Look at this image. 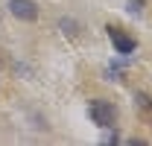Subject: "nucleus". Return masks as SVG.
I'll list each match as a JSON object with an SVG mask.
<instances>
[{"label": "nucleus", "instance_id": "1", "mask_svg": "<svg viewBox=\"0 0 152 146\" xmlns=\"http://www.w3.org/2000/svg\"><path fill=\"white\" fill-rule=\"evenodd\" d=\"M88 114H91V120L99 128H111L114 120H117V108H114L111 102H105V99H94L88 105Z\"/></svg>", "mask_w": 152, "mask_h": 146}, {"label": "nucleus", "instance_id": "3", "mask_svg": "<svg viewBox=\"0 0 152 146\" xmlns=\"http://www.w3.org/2000/svg\"><path fill=\"white\" fill-rule=\"evenodd\" d=\"M9 9H12V15L20 18V20H35L38 18V6L32 3V0H12Z\"/></svg>", "mask_w": 152, "mask_h": 146}, {"label": "nucleus", "instance_id": "4", "mask_svg": "<svg viewBox=\"0 0 152 146\" xmlns=\"http://www.w3.org/2000/svg\"><path fill=\"white\" fill-rule=\"evenodd\" d=\"M134 105L146 114H152V93H134Z\"/></svg>", "mask_w": 152, "mask_h": 146}, {"label": "nucleus", "instance_id": "5", "mask_svg": "<svg viewBox=\"0 0 152 146\" xmlns=\"http://www.w3.org/2000/svg\"><path fill=\"white\" fill-rule=\"evenodd\" d=\"M140 6H143V0H129V12H140Z\"/></svg>", "mask_w": 152, "mask_h": 146}, {"label": "nucleus", "instance_id": "2", "mask_svg": "<svg viewBox=\"0 0 152 146\" xmlns=\"http://www.w3.org/2000/svg\"><path fill=\"white\" fill-rule=\"evenodd\" d=\"M108 38H111L114 50H120L123 55H129V53L134 50V38H132V35H126L120 26H108Z\"/></svg>", "mask_w": 152, "mask_h": 146}]
</instances>
